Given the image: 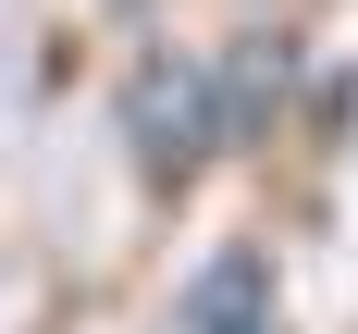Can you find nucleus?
Returning <instances> with one entry per match:
<instances>
[{"label":"nucleus","instance_id":"nucleus-2","mask_svg":"<svg viewBox=\"0 0 358 334\" xmlns=\"http://www.w3.org/2000/svg\"><path fill=\"white\" fill-rule=\"evenodd\" d=\"M259 322H272V260L259 248H235L210 285L185 297V334H259Z\"/></svg>","mask_w":358,"mask_h":334},{"label":"nucleus","instance_id":"nucleus-1","mask_svg":"<svg viewBox=\"0 0 358 334\" xmlns=\"http://www.w3.org/2000/svg\"><path fill=\"white\" fill-rule=\"evenodd\" d=\"M124 137H136V174H148V186H185V174L222 148V87H210V62L148 50V62L124 74Z\"/></svg>","mask_w":358,"mask_h":334},{"label":"nucleus","instance_id":"nucleus-3","mask_svg":"<svg viewBox=\"0 0 358 334\" xmlns=\"http://www.w3.org/2000/svg\"><path fill=\"white\" fill-rule=\"evenodd\" d=\"M259 334H285V322H259Z\"/></svg>","mask_w":358,"mask_h":334}]
</instances>
